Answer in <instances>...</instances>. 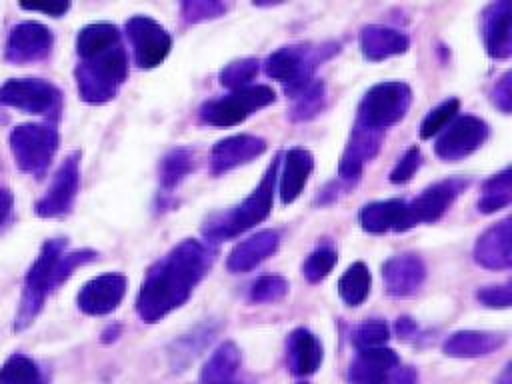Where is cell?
<instances>
[{"instance_id": "1", "label": "cell", "mask_w": 512, "mask_h": 384, "mask_svg": "<svg viewBox=\"0 0 512 384\" xmlns=\"http://www.w3.org/2000/svg\"><path fill=\"white\" fill-rule=\"evenodd\" d=\"M212 250L200 240H182L146 274L136 296V312L146 324L180 308L212 264Z\"/></svg>"}, {"instance_id": "2", "label": "cell", "mask_w": 512, "mask_h": 384, "mask_svg": "<svg viewBox=\"0 0 512 384\" xmlns=\"http://www.w3.org/2000/svg\"><path fill=\"white\" fill-rule=\"evenodd\" d=\"M96 252L90 248H80L66 252L64 238L46 240L40 254L26 272L20 304L14 318V330L20 332L28 328L40 314L46 296L56 290L78 266L96 260Z\"/></svg>"}, {"instance_id": "3", "label": "cell", "mask_w": 512, "mask_h": 384, "mask_svg": "<svg viewBox=\"0 0 512 384\" xmlns=\"http://www.w3.org/2000/svg\"><path fill=\"white\" fill-rule=\"evenodd\" d=\"M278 168H280V154L270 162L266 174L262 176L258 188L252 190L248 198H244L238 206H234L230 212L216 214L212 216L206 226H204V236L210 242H220L234 238L252 226L260 224L262 220L268 218L272 210V198H274V188L278 180Z\"/></svg>"}, {"instance_id": "4", "label": "cell", "mask_w": 512, "mask_h": 384, "mask_svg": "<svg viewBox=\"0 0 512 384\" xmlns=\"http://www.w3.org/2000/svg\"><path fill=\"white\" fill-rule=\"evenodd\" d=\"M336 42L312 44H292L272 52L264 62V72L286 86V94L294 98L304 86L312 82V72L318 64L328 60L338 52Z\"/></svg>"}, {"instance_id": "5", "label": "cell", "mask_w": 512, "mask_h": 384, "mask_svg": "<svg viewBox=\"0 0 512 384\" xmlns=\"http://www.w3.org/2000/svg\"><path fill=\"white\" fill-rule=\"evenodd\" d=\"M78 94L88 104H104L112 100L118 88L128 78V56L122 44L112 50L94 56L90 60H80L74 70Z\"/></svg>"}, {"instance_id": "6", "label": "cell", "mask_w": 512, "mask_h": 384, "mask_svg": "<svg viewBox=\"0 0 512 384\" xmlns=\"http://www.w3.org/2000/svg\"><path fill=\"white\" fill-rule=\"evenodd\" d=\"M412 102V90L406 82L388 80L374 84L358 104L356 124L372 130H384L400 122Z\"/></svg>"}, {"instance_id": "7", "label": "cell", "mask_w": 512, "mask_h": 384, "mask_svg": "<svg viewBox=\"0 0 512 384\" xmlns=\"http://www.w3.org/2000/svg\"><path fill=\"white\" fill-rule=\"evenodd\" d=\"M8 144L20 172L42 176L58 150V132L48 124H20L12 128Z\"/></svg>"}, {"instance_id": "8", "label": "cell", "mask_w": 512, "mask_h": 384, "mask_svg": "<svg viewBox=\"0 0 512 384\" xmlns=\"http://www.w3.org/2000/svg\"><path fill=\"white\" fill-rule=\"evenodd\" d=\"M276 100V92L266 84L246 86L240 90H232L228 96L208 100L200 106L198 116L202 124L228 128L244 122L256 110L272 104Z\"/></svg>"}, {"instance_id": "9", "label": "cell", "mask_w": 512, "mask_h": 384, "mask_svg": "<svg viewBox=\"0 0 512 384\" xmlns=\"http://www.w3.org/2000/svg\"><path fill=\"white\" fill-rule=\"evenodd\" d=\"M0 106L56 120L62 110V94L42 78H12L0 86Z\"/></svg>"}, {"instance_id": "10", "label": "cell", "mask_w": 512, "mask_h": 384, "mask_svg": "<svg viewBox=\"0 0 512 384\" xmlns=\"http://www.w3.org/2000/svg\"><path fill=\"white\" fill-rule=\"evenodd\" d=\"M80 188V152H70L56 170L46 194L34 204V212L40 218L64 216L72 210Z\"/></svg>"}, {"instance_id": "11", "label": "cell", "mask_w": 512, "mask_h": 384, "mask_svg": "<svg viewBox=\"0 0 512 384\" xmlns=\"http://www.w3.org/2000/svg\"><path fill=\"white\" fill-rule=\"evenodd\" d=\"M126 34L134 50V60L144 70L160 66L170 54L172 36L150 16H132L126 22Z\"/></svg>"}, {"instance_id": "12", "label": "cell", "mask_w": 512, "mask_h": 384, "mask_svg": "<svg viewBox=\"0 0 512 384\" xmlns=\"http://www.w3.org/2000/svg\"><path fill=\"white\" fill-rule=\"evenodd\" d=\"M488 124L476 116H456L438 136L434 152L444 162H458L476 152L488 138Z\"/></svg>"}, {"instance_id": "13", "label": "cell", "mask_w": 512, "mask_h": 384, "mask_svg": "<svg viewBox=\"0 0 512 384\" xmlns=\"http://www.w3.org/2000/svg\"><path fill=\"white\" fill-rule=\"evenodd\" d=\"M54 46V34L48 26L26 20L10 28L4 58L10 64H28L44 60Z\"/></svg>"}, {"instance_id": "14", "label": "cell", "mask_w": 512, "mask_h": 384, "mask_svg": "<svg viewBox=\"0 0 512 384\" xmlns=\"http://www.w3.org/2000/svg\"><path fill=\"white\" fill-rule=\"evenodd\" d=\"M468 178H446L440 180L426 190H422L414 200L408 202V212L412 224H430L442 218V214L452 206V202L458 198V194L468 188Z\"/></svg>"}, {"instance_id": "15", "label": "cell", "mask_w": 512, "mask_h": 384, "mask_svg": "<svg viewBox=\"0 0 512 384\" xmlns=\"http://www.w3.org/2000/svg\"><path fill=\"white\" fill-rule=\"evenodd\" d=\"M128 280L122 274L110 272L88 280L78 292V308L88 316H104L118 308L126 294Z\"/></svg>"}, {"instance_id": "16", "label": "cell", "mask_w": 512, "mask_h": 384, "mask_svg": "<svg viewBox=\"0 0 512 384\" xmlns=\"http://www.w3.org/2000/svg\"><path fill=\"white\" fill-rule=\"evenodd\" d=\"M266 150V140L254 134H234L218 140L210 152L212 174H224L250 160L258 158Z\"/></svg>"}, {"instance_id": "17", "label": "cell", "mask_w": 512, "mask_h": 384, "mask_svg": "<svg viewBox=\"0 0 512 384\" xmlns=\"http://www.w3.org/2000/svg\"><path fill=\"white\" fill-rule=\"evenodd\" d=\"M382 146V132L380 130H372V128H364L360 124H354L352 132H350V140L346 144V150L340 158L338 164V176L348 182L354 184L362 170L364 164L370 162L378 150Z\"/></svg>"}, {"instance_id": "18", "label": "cell", "mask_w": 512, "mask_h": 384, "mask_svg": "<svg viewBox=\"0 0 512 384\" xmlns=\"http://www.w3.org/2000/svg\"><path fill=\"white\" fill-rule=\"evenodd\" d=\"M382 278L386 292L396 298L412 296L420 290L424 278H426V266L418 254L406 252L392 256L382 266Z\"/></svg>"}, {"instance_id": "19", "label": "cell", "mask_w": 512, "mask_h": 384, "mask_svg": "<svg viewBox=\"0 0 512 384\" xmlns=\"http://www.w3.org/2000/svg\"><path fill=\"white\" fill-rule=\"evenodd\" d=\"M362 230L370 234H384V232H404L414 228L408 212V202L400 198L378 200L362 206L358 214Z\"/></svg>"}, {"instance_id": "20", "label": "cell", "mask_w": 512, "mask_h": 384, "mask_svg": "<svg viewBox=\"0 0 512 384\" xmlns=\"http://www.w3.org/2000/svg\"><path fill=\"white\" fill-rule=\"evenodd\" d=\"M510 218L490 226L474 244L476 264L490 270H506L512 264V228Z\"/></svg>"}, {"instance_id": "21", "label": "cell", "mask_w": 512, "mask_h": 384, "mask_svg": "<svg viewBox=\"0 0 512 384\" xmlns=\"http://www.w3.org/2000/svg\"><path fill=\"white\" fill-rule=\"evenodd\" d=\"M280 246V234L276 230H260L252 234L250 238L238 242L226 260V266L230 272L240 274L256 268L266 258H270Z\"/></svg>"}, {"instance_id": "22", "label": "cell", "mask_w": 512, "mask_h": 384, "mask_svg": "<svg viewBox=\"0 0 512 384\" xmlns=\"http://www.w3.org/2000/svg\"><path fill=\"white\" fill-rule=\"evenodd\" d=\"M400 364L392 348H368L356 350L354 360L348 368L350 384H380Z\"/></svg>"}, {"instance_id": "23", "label": "cell", "mask_w": 512, "mask_h": 384, "mask_svg": "<svg viewBox=\"0 0 512 384\" xmlns=\"http://www.w3.org/2000/svg\"><path fill=\"white\" fill-rule=\"evenodd\" d=\"M312 170H314V156L310 154V150L294 146L284 152L282 174H278L280 176L278 192H280L282 204H290L300 196Z\"/></svg>"}, {"instance_id": "24", "label": "cell", "mask_w": 512, "mask_h": 384, "mask_svg": "<svg viewBox=\"0 0 512 384\" xmlns=\"http://www.w3.org/2000/svg\"><path fill=\"white\" fill-rule=\"evenodd\" d=\"M410 40L404 32L380 24H368L360 30V50L370 62H380L396 54H404Z\"/></svg>"}, {"instance_id": "25", "label": "cell", "mask_w": 512, "mask_h": 384, "mask_svg": "<svg viewBox=\"0 0 512 384\" xmlns=\"http://www.w3.org/2000/svg\"><path fill=\"white\" fill-rule=\"evenodd\" d=\"M504 342L506 334L502 332L458 330L444 340L442 350L452 358H478L496 352L500 346H504Z\"/></svg>"}, {"instance_id": "26", "label": "cell", "mask_w": 512, "mask_h": 384, "mask_svg": "<svg viewBox=\"0 0 512 384\" xmlns=\"http://www.w3.org/2000/svg\"><path fill=\"white\" fill-rule=\"evenodd\" d=\"M324 352L320 340L306 328H296L290 332L286 342V360L294 376H310L322 364Z\"/></svg>"}, {"instance_id": "27", "label": "cell", "mask_w": 512, "mask_h": 384, "mask_svg": "<svg viewBox=\"0 0 512 384\" xmlns=\"http://www.w3.org/2000/svg\"><path fill=\"white\" fill-rule=\"evenodd\" d=\"M484 26V44L490 58L504 60L512 54V36H510V8L508 2L500 0L490 4L482 16Z\"/></svg>"}, {"instance_id": "28", "label": "cell", "mask_w": 512, "mask_h": 384, "mask_svg": "<svg viewBox=\"0 0 512 384\" xmlns=\"http://www.w3.org/2000/svg\"><path fill=\"white\" fill-rule=\"evenodd\" d=\"M240 350L234 342H224L220 344L212 356L206 360L202 372H200V382L202 384H238L236 374L240 370Z\"/></svg>"}, {"instance_id": "29", "label": "cell", "mask_w": 512, "mask_h": 384, "mask_svg": "<svg viewBox=\"0 0 512 384\" xmlns=\"http://www.w3.org/2000/svg\"><path fill=\"white\" fill-rule=\"evenodd\" d=\"M120 44V30L110 22H94L84 26L76 38V52L80 60L100 56Z\"/></svg>"}, {"instance_id": "30", "label": "cell", "mask_w": 512, "mask_h": 384, "mask_svg": "<svg viewBox=\"0 0 512 384\" xmlns=\"http://www.w3.org/2000/svg\"><path fill=\"white\" fill-rule=\"evenodd\" d=\"M372 286V276L370 270L364 262H354L346 268V272L338 280V294L348 306H360Z\"/></svg>"}, {"instance_id": "31", "label": "cell", "mask_w": 512, "mask_h": 384, "mask_svg": "<svg viewBox=\"0 0 512 384\" xmlns=\"http://www.w3.org/2000/svg\"><path fill=\"white\" fill-rule=\"evenodd\" d=\"M0 384H46V376L30 356L16 352L0 366Z\"/></svg>"}, {"instance_id": "32", "label": "cell", "mask_w": 512, "mask_h": 384, "mask_svg": "<svg viewBox=\"0 0 512 384\" xmlns=\"http://www.w3.org/2000/svg\"><path fill=\"white\" fill-rule=\"evenodd\" d=\"M512 200V172L504 168L502 172L488 178L482 186V196L478 200V210L482 214H492L506 208Z\"/></svg>"}, {"instance_id": "33", "label": "cell", "mask_w": 512, "mask_h": 384, "mask_svg": "<svg viewBox=\"0 0 512 384\" xmlns=\"http://www.w3.org/2000/svg\"><path fill=\"white\" fill-rule=\"evenodd\" d=\"M194 170V152L186 146L172 148L160 162V184L170 190Z\"/></svg>"}, {"instance_id": "34", "label": "cell", "mask_w": 512, "mask_h": 384, "mask_svg": "<svg viewBox=\"0 0 512 384\" xmlns=\"http://www.w3.org/2000/svg\"><path fill=\"white\" fill-rule=\"evenodd\" d=\"M292 100H294V106L290 110V118L294 122L310 120L316 114H320L326 104V86L322 80H312Z\"/></svg>"}, {"instance_id": "35", "label": "cell", "mask_w": 512, "mask_h": 384, "mask_svg": "<svg viewBox=\"0 0 512 384\" xmlns=\"http://www.w3.org/2000/svg\"><path fill=\"white\" fill-rule=\"evenodd\" d=\"M260 70V62L256 58H242V60H234L230 64H226L220 70V84L232 90H240L246 88Z\"/></svg>"}, {"instance_id": "36", "label": "cell", "mask_w": 512, "mask_h": 384, "mask_svg": "<svg viewBox=\"0 0 512 384\" xmlns=\"http://www.w3.org/2000/svg\"><path fill=\"white\" fill-rule=\"evenodd\" d=\"M390 338V328L384 320L372 318L362 324H358L352 332V344L356 350H368V348H382L386 346Z\"/></svg>"}, {"instance_id": "37", "label": "cell", "mask_w": 512, "mask_h": 384, "mask_svg": "<svg viewBox=\"0 0 512 384\" xmlns=\"http://www.w3.org/2000/svg\"><path fill=\"white\" fill-rule=\"evenodd\" d=\"M458 110H460V100L458 98H448V100L440 102L436 108H432L424 116V120L420 124V138L428 140L434 134H438L442 128H446L448 122H452L456 118Z\"/></svg>"}, {"instance_id": "38", "label": "cell", "mask_w": 512, "mask_h": 384, "mask_svg": "<svg viewBox=\"0 0 512 384\" xmlns=\"http://www.w3.org/2000/svg\"><path fill=\"white\" fill-rule=\"evenodd\" d=\"M336 264V250L332 246H320L308 254L302 264V274L310 284H318L324 280Z\"/></svg>"}, {"instance_id": "39", "label": "cell", "mask_w": 512, "mask_h": 384, "mask_svg": "<svg viewBox=\"0 0 512 384\" xmlns=\"http://www.w3.org/2000/svg\"><path fill=\"white\" fill-rule=\"evenodd\" d=\"M288 294V282L282 276H260L250 288V300L256 304L278 302Z\"/></svg>"}, {"instance_id": "40", "label": "cell", "mask_w": 512, "mask_h": 384, "mask_svg": "<svg viewBox=\"0 0 512 384\" xmlns=\"http://www.w3.org/2000/svg\"><path fill=\"white\" fill-rule=\"evenodd\" d=\"M228 10V4L212 2V0H190L182 4V16L186 22H204L210 18H218Z\"/></svg>"}, {"instance_id": "41", "label": "cell", "mask_w": 512, "mask_h": 384, "mask_svg": "<svg viewBox=\"0 0 512 384\" xmlns=\"http://www.w3.org/2000/svg\"><path fill=\"white\" fill-rule=\"evenodd\" d=\"M420 164H422V152H420V148L418 146H410L404 154H402V158H398V162H396V166L392 168V172H390V182L392 184H404V182H408L414 174H416V170L420 168Z\"/></svg>"}, {"instance_id": "42", "label": "cell", "mask_w": 512, "mask_h": 384, "mask_svg": "<svg viewBox=\"0 0 512 384\" xmlns=\"http://www.w3.org/2000/svg\"><path fill=\"white\" fill-rule=\"evenodd\" d=\"M476 298L488 306V308H508L512 302V292H510V284H502V286H484L476 292Z\"/></svg>"}, {"instance_id": "43", "label": "cell", "mask_w": 512, "mask_h": 384, "mask_svg": "<svg viewBox=\"0 0 512 384\" xmlns=\"http://www.w3.org/2000/svg\"><path fill=\"white\" fill-rule=\"evenodd\" d=\"M510 72H504L500 80H496L494 88H492V102L504 112L510 114V102H512V90H510Z\"/></svg>"}, {"instance_id": "44", "label": "cell", "mask_w": 512, "mask_h": 384, "mask_svg": "<svg viewBox=\"0 0 512 384\" xmlns=\"http://www.w3.org/2000/svg\"><path fill=\"white\" fill-rule=\"evenodd\" d=\"M380 384H418V372L412 366H396Z\"/></svg>"}, {"instance_id": "45", "label": "cell", "mask_w": 512, "mask_h": 384, "mask_svg": "<svg viewBox=\"0 0 512 384\" xmlns=\"http://www.w3.org/2000/svg\"><path fill=\"white\" fill-rule=\"evenodd\" d=\"M20 8L32 10V12H42V14H48V16L58 18V16H62V14L68 12L70 4H68V2H50V4H34V6H30V4H20Z\"/></svg>"}, {"instance_id": "46", "label": "cell", "mask_w": 512, "mask_h": 384, "mask_svg": "<svg viewBox=\"0 0 512 384\" xmlns=\"http://www.w3.org/2000/svg\"><path fill=\"white\" fill-rule=\"evenodd\" d=\"M12 212V192L6 188H0V226L8 220Z\"/></svg>"}, {"instance_id": "47", "label": "cell", "mask_w": 512, "mask_h": 384, "mask_svg": "<svg viewBox=\"0 0 512 384\" xmlns=\"http://www.w3.org/2000/svg\"><path fill=\"white\" fill-rule=\"evenodd\" d=\"M396 330H398V334H400L402 338H408V336H412V334L416 332V324H414L410 318H398Z\"/></svg>"}, {"instance_id": "48", "label": "cell", "mask_w": 512, "mask_h": 384, "mask_svg": "<svg viewBox=\"0 0 512 384\" xmlns=\"http://www.w3.org/2000/svg\"><path fill=\"white\" fill-rule=\"evenodd\" d=\"M118 326H114V328H108L104 334H102V342H110V340H116V334H118Z\"/></svg>"}, {"instance_id": "49", "label": "cell", "mask_w": 512, "mask_h": 384, "mask_svg": "<svg viewBox=\"0 0 512 384\" xmlns=\"http://www.w3.org/2000/svg\"><path fill=\"white\" fill-rule=\"evenodd\" d=\"M498 384H510V366H506V370L502 372V376H500Z\"/></svg>"}, {"instance_id": "50", "label": "cell", "mask_w": 512, "mask_h": 384, "mask_svg": "<svg viewBox=\"0 0 512 384\" xmlns=\"http://www.w3.org/2000/svg\"><path fill=\"white\" fill-rule=\"evenodd\" d=\"M4 120H6V118H4V116H0V124H2V122H4Z\"/></svg>"}]
</instances>
